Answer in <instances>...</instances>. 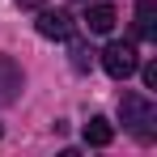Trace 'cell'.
I'll list each match as a JSON object with an SVG mask.
<instances>
[{
	"label": "cell",
	"instance_id": "obj_3",
	"mask_svg": "<svg viewBox=\"0 0 157 157\" xmlns=\"http://www.w3.org/2000/svg\"><path fill=\"white\" fill-rule=\"evenodd\" d=\"M21 85H26V77H21L17 59H13V55H0V106L17 102V98H21Z\"/></svg>",
	"mask_w": 157,
	"mask_h": 157
},
{
	"label": "cell",
	"instance_id": "obj_6",
	"mask_svg": "<svg viewBox=\"0 0 157 157\" xmlns=\"http://www.w3.org/2000/svg\"><path fill=\"white\" fill-rule=\"evenodd\" d=\"M157 4L153 0H140L136 4V38H157Z\"/></svg>",
	"mask_w": 157,
	"mask_h": 157
},
{
	"label": "cell",
	"instance_id": "obj_10",
	"mask_svg": "<svg viewBox=\"0 0 157 157\" xmlns=\"http://www.w3.org/2000/svg\"><path fill=\"white\" fill-rule=\"evenodd\" d=\"M17 4H21V9H43L47 0H17Z\"/></svg>",
	"mask_w": 157,
	"mask_h": 157
},
{
	"label": "cell",
	"instance_id": "obj_9",
	"mask_svg": "<svg viewBox=\"0 0 157 157\" xmlns=\"http://www.w3.org/2000/svg\"><path fill=\"white\" fill-rule=\"evenodd\" d=\"M140 81H144V89H157V64H144L140 68Z\"/></svg>",
	"mask_w": 157,
	"mask_h": 157
},
{
	"label": "cell",
	"instance_id": "obj_7",
	"mask_svg": "<svg viewBox=\"0 0 157 157\" xmlns=\"http://www.w3.org/2000/svg\"><path fill=\"white\" fill-rule=\"evenodd\" d=\"M110 140H115V128H110V119H102V115H94V119L85 123V144L102 149V144H110Z\"/></svg>",
	"mask_w": 157,
	"mask_h": 157
},
{
	"label": "cell",
	"instance_id": "obj_1",
	"mask_svg": "<svg viewBox=\"0 0 157 157\" xmlns=\"http://www.w3.org/2000/svg\"><path fill=\"white\" fill-rule=\"evenodd\" d=\"M119 115H123V123H128L140 140H149L153 136V119H157V106L144 98V94H123L119 98Z\"/></svg>",
	"mask_w": 157,
	"mask_h": 157
},
{
	"label": "cell",
	"instance_id": "obj_4",
	"mask_svg": "<svg viewBox=\"0 0 157 157\" xmlns=\"http://www.w3.org/2000/svg\"><path fill=\"white\" fill-rule=\"evenodd\" d=\"M38 34L43 38H72V17L64 13V9H47V13H38Z\"/></svg>",
	"mask_w": 157,
	"mask_h": 157
},
{
	"label": "cell",
	"instance_id": "obj_5",
	"mask_svg": "<svg viewBox=\"0 0 157 157\" xmlns=\"http://www.w3.org/2000/svg\"><path fill=\"white\" fill-rule=\"evenodd\" d=\"M115 9L110 4H89V13H85V26H89V34H110L115 30Z\"/></svg>",
	"mask_w": 157,
	"mask_h": 157
},
{
	"label": "cell",
	"instance_id": "obj_2",
	"mask_svg": "<svg viewBox=\"0 0 157 157\" xmlns=\"http://www.w3.org/2000/svg\"><path fill=\"white\" fill-rule=\"evenodd\" d=\"M102 68L115 81H128L136 68H140V55H136V43H110L102 51Z\"/></svg>",
	"mask_w": 157,
	"mask_h": 157
},
{
	"label": "cell",
	"instance_id": "obj_8",
	"mask_svg": "<svg viewBox=\"0 0 157 157\" xmlns=\"http://www.w3.org/2000/svg\"><path fill=\"white\" fill-rule=\"evenodd\" d=\"M72 68H77V72H89V68H94V47L72 43Z\"/></svg>",
	"mask_w": 157,
	"mask_h": 157
}]
</instances>
